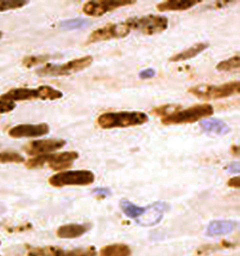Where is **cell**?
<instances>
[{"label": "cell", "mask_w": 240, "mask_h": 256, "mask_svg": "<svg viewBox=\"0 0 240 256\" xmlns=\"http://www.w3.org/2000/svg\"><path fill=\"white\" fill-rule=\"evenodd\" d=\"M148 116L140 111L107 112L98 118V125L102 128H128L141 126L148 122Z\"/></svg>", "instance_id": "6da1fadb"}, {"label": "cell", "mask_w": 240, "mask_h": 256, "mask_svg": "<svg viewBox=\"0 0 240 256\" xmlns=\"http://www.w3.org/2000/svg\"><path fill=\"white\" fill-rule=\"evenodd\" d=\"M61 98H63V93L50 86H40L37 88H12L0 96V100L10 102L31 100L36 98H40L42 100H56Z\"/></svg>", "instance_id": "7a4b0ae2"}, {"label": "cell", "mask_w": 240, "mask_h": 256, "mask_svg": "<svg viewBox=\"0 0 240 256\" xmlns=\"http://www.w3.org/2000/svg\"><path fill=\"white\" fill-rule=\"evenodd\" d=\"M79 158V153L76 151H65L61 153H52L40 155L35 158H30L26 162L28 169L42 168L44 166H49L54 171H62L74 166V162Z\"/></svg>", "instance_id": "3957f363"}, {"label": "cell", "mask_w": 240, "mask_h": 256, "mask_svg": "<svg viewBox=\"0 0 240 256\" xmlns=\"http://www.w3.org/2000/svg\"><path fill=\"white\" fill-rule=\"evenodd\" d=\"M214 114L213 106L202 104L190 106L183 110H176L172 113H167L162 118L164 125H180L190 124L197 121L202 120L204 118H208Z\"/></svg>", "instance_id": "277c9868"}, {"label": "cell", "mask_w": 240, "mask_h": 256, "mask_svg": "<svg viewBox=\"0 0 240 256\" xmlns=\"http://www.w3.org/2000/svg\"><path fill=\"white\" fill-rule=\"evenodd\" d=\"M188 92L194 97L204 100H220L229 98L234 95H238L240 92V81H234L229 83L215 84H198L188 88Z\"/></svg>", "instance_id": "5b68a950"}, {"label": "cell", "mask_w": 240, "mask_h": 256, "mask_svg": "<svg viewBox=\"0 0 240 256\" xmlns=\"http://www.w3.org/2000/svg\"><path fill=\"white\" fill-rule=\"evenodd\" d=\"M93 62V56H86L82 58L68 61L64 64H51L48 63L44 67L38 68L36 74L38 76H51L60 77L74 74L76 72H82L84 68H88Z\"/></svg>", "instance_id": "8992f818"}, {"label": "cell", "mask_w": 240, "mask_h": 256, "mask_svg": "<svg viewBox=\"0 0 240 256\" xmlns=\"http://www.w3.org/2000/svg\"><path fill=\"white\" fill-rule=\"evenodd\" d=\"M95 181V174L90 170H74L52 174L48 183L54 188L67 186H88Z\"/></svg>", "instance_id": "52a82bcc"}, {"label": "cell", "mask_w": 240, "mask_h": 256, "mask_svg": "<svg viewBox=\"0 0 240 256\" xmlns=\"http://www.w3.org/2000/svg\"><path fill=\"white\" fill-rule=\"evenodd\" d=\"M130 30L141 31L146 35H154L157 33L164 32L168 28L169 21L165 16H150L142 17L128 18L125 21Z\"/></svg>", "instance_id": "ba28073f"}, {"label": "cell", "mask_w": 240, "mask_h": 256, "mask_svg": "<svg viewBox=\"0 0 240 256\" xmlns=\"http://www.w3.org/2000/svg\"><path fill=\"white\" fill-rule=\"evenodd\" d=\"M136 3L134 0H100L88 1L82 6V12L90 17H100L116 8L127 7Z\"/></svg>", "instance_id": "9c48e42d"}, {"label": "cell", "mask_w": 240, "mask_h": 256, "mask_svg": "<svg viewBox=\"0 0 240 256\" xmlns=\"http://www.w3.org/2000/svg\"><path fill=\"white\" fill-rule=\"evenodd\" d=\"M130 30L125 22L120 24H108L102 28L92 31L86 40V44H92L100 42L110 40L112 38H122L127 37Z\"/></svg>", "instance_id": "30bf717a"}, {"label": "cell", "mask_w": 240, "mask_h": 256, "mask_svg": "<svg viewBox=\"0 0 240 256\" xmlns=\"http://www.w3.org/2000/svg\"><path fill=\"white\" fill-rule=\"evenodd\" d=\"M66 143L67 142L64 139H42L30 142L24 150L28 155L40 156L61 150L65 146Z\"/></svg>", "instance_id": "8fae6325"}, {"label": "cell", "mask_w": 240, "mask_h": 256, "mask_svg": "<svg viewBox=\"0 0 240 256\" xmlns=\"http://www.w3.org/2000/svg\"><path fill=\"white\" fill-rule=\"evenodd\" d=\"M50 127L46 123L40 124H20L10 128L8 132V136L12 138H30V137H40L48 134Z\"/></svg>", "instance_id": "7c38bea8"}, {"label": "cell", "mask_w": 240, "mask_h": 256, "mask_svg": "<svg viewBox=\"0 0 240 256\" xmlns=\"http://www.w3.org/2000/svg\"><path fill=\"white\" fill-rule=\"evenodd\" d=\"M169 208L168 204L165 202H155L146 206V211L136 220V222L141 226H154L160 224L164 218L165 212Z\"/></svg>", "instance_id": "4fadbf2b"}, {"label": "cell", "mask_w": 240, "mask_h": 256, "mask_svg": "<svg viewBox=\"0 0 240 256\" xmlns=\"http://www.w3.org/2000/svg\"><path fill=\"white\" fill-rule=\"evenodd\" d=\"M238 226V222L232 220H215L208 224L206 234L210 238L226 236L234 232Z\"/></svg>", "instance_id": "5bb4252c"}, {"label": "cell", "mask_w": 240, "mask_h": 256, "mask_svg": "<svg viewBox=\"0 0 240 256\" xmlns=\"http://www.w3.org/2000/svg\"><path fill=\"white\" fill-rule=\"evenodd\" d=\"M91 224H68L58 227L56 236L63 240H74L84 236L91 229Z\"/></svg>", "instance_id": "9a60e30c"}, {"label": "cell", "mask_w": 240, "mask_h": 256, "mask_svg": "<svg viewBox=\"0 0 240 256\" xmlns=\"http://www.w3.org/2000/svg\"><path fill=\"white\" fill-rule=\"evenodd\" d=\"M200 127L202 132L216 136H226L231 132V128L224 121L214 118L208 120H202L200 122Z\"/></svg>", "instance_id": "2e32d148"}, {"label": "cell", "mask_w": 240, "mask_h": 256, "mask_svg": "<svg viewBox=\"0 0 240 256\" xmlns=\"http://www.w3.org/2000/svg\"><path fill=\"white\" fill-rule=\"evenodd\" d=\"M202 0H169L164 1L158 4V12H178V10H187L194 8L197 4L201 3Z\"/></svg>", "instance_id": "e0dca14e"}, {"label": "cell", "mask_w": 240, "mask_h": 256, "mask_svg": "<svg viewBox=\"0 0 240 256\" xmlns=\"http://www.w3.org/2000/svg\"><path fill=\"white\" fill-rule=\"evenodd\" d=\"M210 47V44L206 42H199L194 46L188 47L186 50L182 51L178 54H176L172 56L169 61L170 62H180V61H186L194 58L197 56L199 54L202 53L204 50H206Z\"/></svg>", "instance_id": "ac0fdd59"}, {"label": "cell", "mask_w": 240, "mask_h": 256, "mask_svg": "<svg viewBox=\"0 0 240 256\" xmlns=\"http://www.w3.org/2000/svg\"><path fill=\"white\" fill-rule=\"evenodd\" d=\"M98 256H132V250L123 243L109 244L100 250Z\"/></svg>", "instance_id": "d6986e66"}, {"label": "cell", "mask_w": 240, "mask_h": 256, "mask_svg": "<svg viewBox=\"0 0 240 256\" xmlns=\"http://www.w3.org/2000/svg\"><path fill=\"white\" fill-rule=\"evenodd\" d=\"M120 208L128 218L132 220H137L142 217L146 211V206H139L128 199H122L120 201Z\"/></svg>", "instance_id": "ffe728a7"}, {"label": "cell", "mask_w": 240, "mask_h": 256, "mask_svg": "<svg viewBox=\"0 0 240 256\" xmlns=\"http://www.w3.org/2000/svg\"><path fill=\"white\" fill-rule=\"evenodd\" d=\"M97 248L95 246H88L84 248H76L72 250H64L58 247L54 256H97Z\"/></svg>", "instance_id": "44dd1931"}, {"label": "cell", "mask_w": 240, "mask_h": 256, "mask_svg": "<svg viewBox=\"0 0 240 256\" xmlns=\"http://www.w3.org/2000/svg\"><path fill=\"white\" fill-rule=\"evenodd\" d=\"M90 21L86 18H74L60 22V26L63 30H79L88 28Z\"/></svg>", "instance_id": "7402d4cb"}, {"label": "cell", "mask_w": 240, "mask_h": 256, "mask_svg": "<svg viewBox=\"0 0 240 256\" xmlns=\"http://www.w3.org/2000/svg\"><path fill=\"white\" fill-rule=\"evenodd\" d=\"M240 54H236L226 60L220 61L216 66V68L218 72H232L234 70H240Z\"/></svg>", "instance_id": "603a6c76"}, {"label": "cell", "mask_w": 240, "mask_h": 256, "mask_svg": "<svg viewBox=\"0 0 240 256\" xmlns=\"http://www.w3.org/2000/svg\"><path fill=\"white\" fill-rule=\"evenodd\" d=\"M24 158L21 154L14 151H2L0 152V164H22Z\"/></svg>", "instance_id": "cb8c5ba5"}, {"label": "cell", "mask_w": 240, "mask_h": 256, "mask_svg": "<svg viewBox=\"0 0 240 256\" xmlns=\"http://www.w3.org/2000/svg\"><path fill=\"white\" fill-rule=\"evenodd\" d=\"M50 60V56L48 54H40V56H26L22 60V66L30 68L35 67L40 64H44Z\"/></svg>", "instance_id": "d4e9b609"}, {"label": "cell", "mask_w": 240, "mask_h": 256, "mask_svg": "<svg viewBox=\"0 0 240 256\" xmlns=\"http://www.w3.org/2000/svg\"><path fill=\"white\" fill-rule=\"evenodd\" d=\"M56 248V246L30 247L28 248L26 256H54Z\"/></svg>", "instance_id": "484cf974"}, {"label": "cell", "mask_w": 240, "mask_h": 256, "mask_svg": "<svg viewBox=\"0 0 240 256\" xmlns=\"http://www.w3.org/2000/svg\"><path fill=\"white\" fill-rule=\"evenodd\" d=\"M28 4V1L24 0H0V12L18 10Z\"/></svg>", "instance_id": "4316f807"}, {"label": "cell", "mask_w": 240, "mask_h": 256, "mask_svg": "<svg viewBox=\"0 0 240 256\" xmlns=\"http://www.w3.org/2000/svg\"><path fill=\"white\" fill-rule=\"evenodd\" d=\"M15 107H16V104L14 102L0 100V114L10 113L14 110Z\"/></svg>", "instance_id": "83f0119b"}, {"label": "cell", "mask_w": 240, "mask_h": 256, "mask_svg": "<svg viewBox=\"0 0 240 256\" xmlns=\"http://www.w3.org/2000/svg\"><path fill=\"white\" fill-rule=\"evenodd\" d=\"M92 194L100 197V198H106L108 196H112V190L110 188H104V187H100V188H93Z\"/></svg>", "instance_id": "f1b7e54d"}, {"label": "cell", "mask_w": 240, "mask_h": 256, "mask_svg": "<svg viewBox=\"0 0 240 256\" xmlns=\"http://www.w3.org/2000/svg\"><path fill=\"white\" fill-rule=\"evenodd\" d=\"M138 76H139V78L142 79V80L151 79V78H153L156 76V70L152 68H144L139 72Z\"/></svg>", "instance_id": "f546056e"}, {"label": "cell", "mask_w": 240, "mask_h": 256, "mask_svg": "<svg viewBox=\"0 0 240 256\" xmlns=\"http://www.w3.org/2000/svg\"><path fill=\"white\" fill-rule=\"evenodd\" d=\"M227 171L231 174H240V162H231L229 166H227Z\"/></svg>", "instance_id": "4dcf8cb0"}, {"label": "cell", "mask_w": 240, "mask_h": 256, "mask_svg": "<svg viewBox=\"0 0 240 256\" xmlns=\"http://www.w3.org/2000/svg\"><path fill=\"white\" fill-rule=\"evenodd\" d=\"M227 185L230 187V188H240V178L238 176H234L230 178L228 182H227Z\"/></svg>", "instance_id": "1f68e13d"}, {"label": "cell", "mask_w": 240, "mask_h": 256, "mask_svg": "<svg viewBox=\"0 0 240 256\" xmlns=\"http://www.w3.org/2000/svg\"><path fill=\"white\" fill-rule=\"evenodd\" d=\"M231 150H232V153L234 156H236V157L240 156V146H236V144L232 146Z\"/></svg>", "instance_id": "d6a6232c"}, {"label": "cell", "mask_w": 240, "mask_h": 256, "mask_svg": "<svg viewBox=\"0 0 240 256\" xmlns=\"http://www.w3.org/2000/svg\"><path fill=\"white\" fill-rule=\"evenodd\" d=\"M6 212V206L0 203V216Z\"/></svg>", "instance_id": "836d02e7"}, {"label": "cell", "mask_w": 240, "mask_h": 256, "mask_svg": "<svg viewBox=\"0 0 240 256\" xmlns=\"http://www.w3.org/2000/svg\"><path fill=\"white\" fill-rule=\"evenodd\" d=\"M2 36H3V34H2V32L0 31V38H2Z\"/></svg>", "instance_id": "e575fe53"}, {"label": "cell", "mask_w": 240, "mask_h": 256, "mask_svg": "<svg viewBox=\"0 0 240 256\" xmlns=\"http://www.w3.org/2000/svg\"></svg>", "instance_id": "d590c367"}]
</instances>
